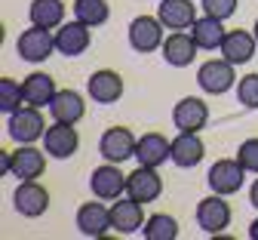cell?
<instances>
[{"mask_svg": "<svg viewBox=\"0 0 258 240\" xmlns=\"http://www.w3.org/2000/svg\"><path fill=\"white\" fill-rule=\"evenodd\" d=\"M7 132H10V139H13L16 145H34L37 139H43V132H46L43 111L34 108V105H22L19 111L10 114Z\"/></svg>", "mask_w": 258, "mask_h": 240, "instance_id": "cell-1", "label": "cell"}, {"mask_svg": "<svg viewBox=\"0 0 258 240\" xmlns=\"http://www.w3.org/2000/svg\"><path fill=\"white\" fill-rule=\"evenodd\" d=\"M16 53L19 59L31 62V65H40L46 62L52 53H55V31L49 28H40V25H31L19 34V40H16Z\"/></svg>", "mask_w": 258, "mask_h": 240, "instance_id": "cell-2", "label": "cell"}, {"mask_svg": "<svg viewBox=\"0 0 258 240\" xmlns=\"http://www.w3.org/2000/svg\"><path fill=\"white\" fill-rule=\"evenodd\" d=\"M234 62H228V59H209V62H203L200 68H197V83H200V89L203 92H209V95H221V92H228V89H234L237 86V71H234Z\"/></svg>", "mask_w": 258, "mask_h": 240, "instance_id": "cell-3", "label": "cell"}, {"mask_svg": "<svg viewBox=\"0 0 258 240\" xmlns=\"http://www.w3.org/2000/svg\"><path fill=\"white\" fill-rule=\"evenodd\" d=\"M231 219H234V213H231V203L224 200V194H215L212 191L209 197H203L197 203V225L209 237H218L224 228L231 225Z\"/></svg>", "mask_w": 258, "mask_h": 240, "instance_id": "cell-4", "label": "cell"}, {"mask_svg": "<svg viewBox=\"0 0 258 240\" xmlns=\"http://www.w3.org/2000/svg\"><path fill=\"white\" fill-rule=\"evenodd\" d=\"M163 22H160L157 16H136L133 22H129V46H133L136 53H154L163 46Z\"/></svg>", "mask_w": 258, "mask_h": 240, "instance_id": "cell-5", "label": "cell"}, {"mask_svg": "<svg viewBox=\"0 0 258 240\" xmlns=\"http://www.w3.org/2000/svg\"><path fill=\"white\" fill-rule=\"evenodd\" d=\"M13 207L19 216L25 219H37L49 210V191L37 182V179H28V182H19V188L13 191Z\"/></svg>", "mask_w": 258, "mask_h": 240, "instance_id": "cell-6", "label": "cell"}, {"mask_svg": "<svg viewBox=\"0 0 258 240\" xmlns=\"http://www.w3.org/2000/svg\"><path fill=\"white\" fill-rule=\"evenodd\" d=\"M206 182H209V188H212L215 194L231 197V194H237V191L243 188L246 169H243V163H240L237 157H234V160H215V163L209 166V173H206Z\"/></svg>", "mask_w": 258, "mask_h": 240, "instance_id": "cell-7", "label": "cell"}, {"mask_svg": "<svg viewBox=\"0 0 258 240\" xmlns=\"http://www.w3.org/2000/svg\"><path fill=\"white\" fill-rule=\"evenodd\" d=\"M89 43H92V28L83 25L80 19L61 22L55 28V53H61V56L77 59V56H83L89 50Z\"/></svg>", "mask_w": 258, "mask_h": 240, "instance_id": "cell-8", "label": "cell"}, {"mask_svg": "<svg viewBox=\"0 0 258 240\" xmlns=\"http://www.w3.org/2000/svg\"><path fill=\"white\" fill-rule=\"evenodd\" d=\"M136 145H139V139L133 135V129L111 126V129L102 132V139H99V154L108 163H123L129 157H136Z\"/></svg>", "mask_w": 258, "mask_h": 240, "instance_id": "cell-9", "label": "cell"}, {"mask_svg": "<svg viewBox=\"0 0 258 240\" xmlns=\"http://www.w3.org/2000/svg\"><path fill=\"white\" fill-rule=\"evenodd\" d=\"M77 148H80V135L74 129V123H58L55 120L52 126H46V132H43V151L49 157L68 160V157L77 154Z\"/></svg>", "mask_w": 258, "mask_h": 240, "instance_id": "cell-10", "label": "cell"}, {"mask_svg": "<svg viewBox=\"0 0 258 240\" xmlns=\"http://www.w3.org/2000/svg\"><path fill=\"white\" fill-rule=\"evenodd\" d=\"M172 123L178 132H200L209 123V105L197 95H184L172 108Z\"/></svg>", "mask_w": 258, "mask_h": 240, "instance_id": "cell-11", "label": "cell"}, {"mask_svg": "<svg viewBox=\"0 0 258 240\" xmlns=\"http://www.w3.org/2000/svg\"><path fill=\"white\" fill-rule=\"evenodd\" d=\"M126 194L139 200V203H154L160 194H163V179H160L157 173V166H142L136 173H129L126 176Z\"/></svg>", "mask_w": 258, "mask_h": 240, "instance_id": "cell-12", "label": "cell"}, {"mask_svg": "<svg viewBox=\"0 0 258 240\" xmlns=\"http://www.w3.org/2000/svg\"><path fill=\"white\" fill-rule=\"evenodd\" d=\"M89 188L92 194L99 197V200H117L123 197L126 191V176L120 173V163H102V166H95L92 169V176H89Z\"/></svg>", "mask_w": 258, "mask_h": 240, "instance_id": "cell-13", "label": "cell"}, {"mask_svg": "<svg viewBox=\"0 0 258 240\" xmlns=\"http://www.w3.org/2000/svg\"><path fill=\"white\" fill-rule=\"evenodd\" d=\"M43 173H46V154L37 151L34 145H19L16 151H10V176H16L19 182L40 179Z\"/></svg>", "mask_w": 258, "mask_h": 240, "instance_id": "cell-14", "label": "cell"}, {"mask_svg": "<svg viewBox=\"0 0 258 240\" xmlns=\"http://www.w3.org/2000/svg\"><path fill=\"white\" fill-rule=\"evenodd\" d=\"M86 95L95 102V105H114L123 95V77L111 68H102V71H92L86 80Z\"/></svg>", "mask_w": 258, "mask_h": 240, "instance_id": "cell-15", "label": "cell"}, {"mask_svg": "<svg viewBox=\"0 0 258 240\" xmlns=\"http://www.w3.org/2000/svg\"><path fill=\"white\" fill-rule=\"evenodd\" d=\"M99 200V197H95ZM95 200H89V203H83V207L77 210V231L83 234V237H105L108 231H114V225H111V207H105V203H95Z\"/></svg>", "mask_w": 258, "mask_h": 240, "instance_id": "cell-16", "label": "cell"}, {"mask_svg": "<svg viewBox=\"0 0 258 240\" xmlns=\"http://www.w3.org/2000/svg\"><path fill=\"white\" fill-rule=\"evenodd\" d=\"M145 203H139V200H133V197H117L114 203H111V225H114V231L117 234H136V231H142L145 228Z\"/></svg>", "mask_w": 258, "mask_h": 240, "instance_id": "cell-17", "label": "cell"}, {"mask_svg": "<svg viewBox=\"0 0 258 240\" xmlns=\"http://www.w3.org/2000/svg\"><path fill=\"white\" fill-rule=\"evenodd\" d=\"M160 53H163L166 65H172V68H187L194 59H197L200 46H197V40L190 37V31H172L169 37L163 40V46H160Z\"/></svg>", "mask_w": 258, "mask_h": 240, "instance_id": "cell-18", "label": "cell"}, {"mask_svg": "<svg viewBox=\"0 0 258 240\" xmlns=\"http://www.w3.org/2000/svg\"><path fill=\"white\" fill-rule=\"evenodd\" d=\"M255 50H258L255 31L231 28L228 34H224V40H221V50H218V53H221L224 59H228V62H234V65H246V62H252Z\"/></svg>", "mask_w": 258, "mask_h": 240, "instance_id": "cell-19", "label": "cell"}, {"mask_svg": "<svg viewBox=\"0 0 258 240\" xmlns=\"http://www.w3.org/2000/svg\"><path fill=\"white\" fill-rule=\"evenodd\" d=\"M46 108H49L52 120H58V123H74L77 126L83 120V114H86V102H83V95L77 89H58Z\"/></svg>", "mask_w": 258, "mask_h": 240, "instance_id": "cell-20", "label": "cell"}, {"mask_svg": "<svg viewBox=\"0 0 258 240\" xmlns=\"http://www.w3.org/2000/svg\"><path fill=\"white\" fill-rule=\"evenodd\" d=\"M157 19L163 22L169 31H187L200 16H197V7H194V0H160Z\"/></svg>", "mask_w": 258, "mask_h": 240, "instance_id": "cell-21", "label": "cell"}, {"mask_svg": "<svg viewBox=\"0 0 258 240\" xmlns=\"http://www.w3.org/2000/svg\"><path fill=\"white\" fill-rule=\"evenodd\" d=\"M172 157V139H166L163 132H145L136 145V160L142 166H160Z\"/></svg>", "mask_w": 258, "mask_h": 240, "instance_id": "cell-22", "label": "cell"}, {"mask_svg": "<svg viewBox=\"0 0 258 240\" xmlns=\"http://www.w3.org/2000/svg\"><path fill=\"white\" fill-rule=\"evenodd\" d=\"M203 157H206V145L200 139V132H178L172 139V157L169 160L175 166L190 169V166H197Z\"/></svg>", "mask_w": 258, "mask_h": 240, "instance_id": "cell-23", "label": "cell"}, {"mask_svg": "<svg viewBox=\"0 0 258 240\" xmlns=\"http://www.w3.org/2000/svg\"><path fill=\"white\" fill-rule=\"evenodd\" d=\"M187 31H190V37L197 40V46H200V50H206V53L221 50V40H224V34H228V28H224V22H221V19L206 16V13H203L197 22H194Z\"/></svg>", "mask_w": 258, "mask_h": 240, "instance_id": "cell-24", "label": "cell"}, {"mask_svg": "<svg viewBox=\"0 0 258 240\" xmlns=\"http://www.w3.org/2000/svg\"><path fill=\"white\" fill-rule=\"evenodd\" d=\"M55 92H58V89H55V80H52L49 74H43V71H34V74H28V77L22 80L25 105L43 108V105H49V102H52V95H55Z\"/></svg>", "mask_w": 258, "mask_h": 240, "instance_id": "cell-25", "label": "cell"}, {"mask_svg": "<svg viewBox=\"0 0 258 240\" xmlns=\"http://www.w3.org/2000/svg\"><path fill=\"white\" fill-rule=\"evenodd\" d=\"M28 19H31V25L55 31L64 22V0H31Z\"/></svg>", "mask_w": 258, "mask_h": 240, "instance_id": "cell-26", "label": "cell"}, {"mask_svg": "<svg viewBox=\"0 0 258 240\" xmlns=\"http://www.w3.org/2000/svg\"><path fill=\"white\" fill-rule=\"evenodd\" d=\"M74 19H80L89 28H99L111 19L108 0H74Z\"/></svg>", "mask_w": 258, "mask_h": 240, "instance_id": "cell-27", "label": "cell"}, {"mask_svg": "<svg viewBox=\"0 0 258 240\" xmlns=\"http://www.w3.org/2000/svg\"><path fill=\"white\" fill-rule=\"evenodd\" d=\"M145 240H175L178 237V222L166 213H154L145 219V228H142Z\"/></svg>", "mask_w": 258, "mask_h": 240, "instance_id": "cell-28", "label": "cell"}, {"mask_svg": "<svg viewBox=\"0 0 258 240\" xmlns=\"http://www.w3.org/2000/svg\"><path fill=\"white\" fill-rule=\"evenodd\" d=\"M25 105V95H22V83L13 80V77H4L0 80V111L4 114H13Z\"/></svg>", "mask_w": 258, "mask_h": 240, "instance_id": "cell-29", "label": "cell"}, {"mask_svg": "<svg viewBox=\"0 0 258 240\" xmlns=\"http://www.w3.org/2000/svg\"><path fill=\"white\" fill-rule=\"evenodd\" d=\"M237 102L243 108H258V74H246L237 80Z\"/></svg>", "mask_w": 258, "mask_h": 240, "instance_id": "cell-30", "label": "cell"}, {"mask_svg": "<svg viewBox=\"0 0 258 240\" xmlns=\"http://www.w3.org/2000/svg\"><path fill=\"white\" fill-rule=\"evenodd\" d=\"M237 160L243 163L246 173H255V176H258V135H255V139L240 142V148H237Z\"/></svg>", "mask_w": 258, "mask_h": 240, "instance_id": "cell-31", "label": "cell"}, {"mask_svg": "<svg viewBox=\"0 0 258 240\" xmlns=\"http://www.w3.org/2000/svg\"><path fill=\"white\" fill-rule=\"evenodd\" d=\"M203 13L206 16H215V19H231L234 13H237V0H203Z\"/></svg>", "mask_w": 258, "mask_h": 240, "instance_id": "cell-32", "label": "cell"}, {"mask_svg": "<svg viewBox=\"0 0 258 240\" xmlns=\"http://www.w3.org/2000/svg\"><path fill=\"white\" fill-rule=\"evenodd\" d=\"M249 203L258 210V179H255V182H252V188H249Z\"/></svg>", "mask_w": 258, "mask_h": 240, "instance_id": "cell-33", "label": "cell"}, {"mask_svg": "<svg viewBox=\"0 0 258 240\" xmlns=\"http://www.w3.org/2000/svg\"><path fill=\"white\" fill-rule=\"evenodd\" d=\"M0 173H10V151L0 154Z\"/></svg>", "mask_w": 258, "mask_h": 240, "instance_id": "cell-34", "label": "cell"}, {"mask_svg": "<svg viewBox=\"0 0 258 240\" xmlns=\"http://www.w3.org/2000/svg\"><path fill=\"white\" fill-rule=\"evenodd\" d=\"M249 237H252V240H258V219L249 225Z\"/></svg>", "mask_w": 258, "mask_h": 240, "instance_id": "cell-35", "label": "cell"}, {"mask_svg": "<svg viewBox=\"0 0 258 240\" xmlns=\"http://www.w3.org/2000/svg\"><path fill=\"white\" fill-rule=\"evenodd\" d=\"M252 31H255V40H258V19H255V28H252Z\"/></svg>", "mask_w": 258, "mask_h": 240, "instance_id": "cell-36", "label": "cell"}]
</instances>
